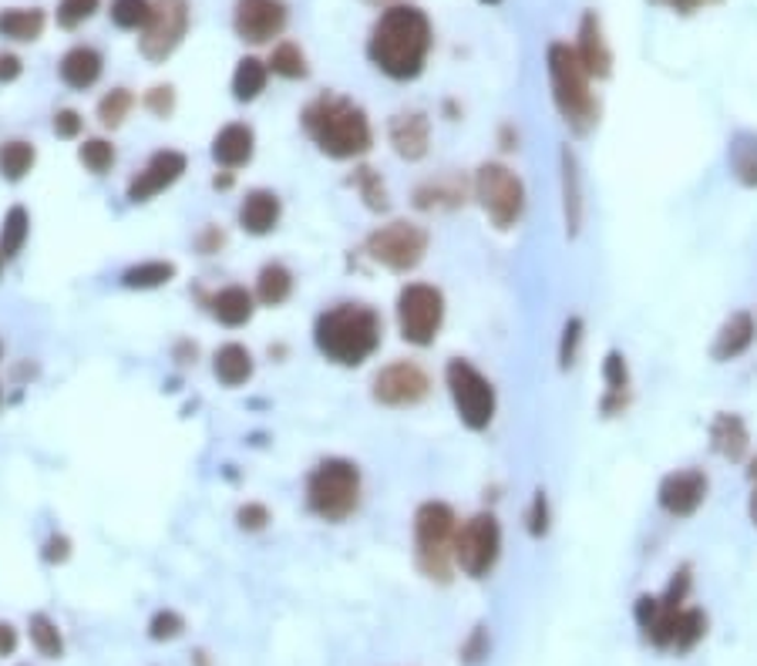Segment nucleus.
Wrapping results in <instances>:
<instances>
[{
    "label": "nucleus",
    "mask_w": 757,
    "mask_h": 666,
    "mask_svg": "<svg viewBox=\"0 0 757 666\" xmlns=\"http://www.w3.org/2000/svg\"><path fill=\"white\" fill-rule=\"evenodd\" d=\"M115 145L112 142H104V138H88L81 148H78V162L85 165V169L91 176H104V173H112L115 169Z\"/></svg>",
    "instance_id": "4c0bfd02"
},
{
    "label": "nucleus",
    "mask_w": 757,
    "mask_h": 666,
    "mask_svg": "<svg viewBox=\"0 0 757 666\" xmlns=\"http://www.w3.org/2000/svg\"><path fill=\"white\" fill-rule=\"evenodd\" d=\"M41 559H44L47 566H62V563H68V559H71V539L62 535V532H54V535L44 542V548H41Z\"/></svg>",
    "instance_id": "8fccbe9b"
},
{
    "label": "nucleus",
    "mask_w": 757,
    "mask_h": 666,
    "mask_svg": "<svg viewBox=\"0 0 757 666\" xmlns=\"http://www.w3.org/2000/svg\"><path fill=\"white\" fill-rule=\"evenodd\" d=\"M445 323V297L431 284H408L398 293V330L401 341L411 347L435 344Z\"/></svg>",
    "instance_id": "6e6552de"
},
{
    "label": "nucleus",
    "mask_w": 757,
    "mask_h": 666,
    "mask_svg": "<svg viewBox=\"0 0 757 666\" xmlns=\"http://www.w3.org/2000/svg\"><path fill=\"white\" fill-rule=\"evenodd\" d=\"M0 401H4V395H0Z\"/></svg>",
    "instance_id": "69168bd1"
},
{
    "label": "nucleus",
    "mask_w": 757,
    "mask_h": 666,
    "mask_svg": "<svg viewBox=\"0 0 757 666\" xmlns=\"http://www.w3.org/2000/svg\"><path fill=\"white\" fill-rule=\"evenodd\" d=\"M445 387L468 431H485L496 421V387L471 360H461V357L448 360Z\"/></svg>",
    "instance_id": "0eeeda50"
},
{
    "label": "nucleus",
    "mask_w": 757,
    "mask_h": 666,
    "mask_svg": "<svg viewBox=\"0 0 757 666\" xmlns=\"http://www.w3.org/2000/svg\"><path fill=\"white\" fill-rule=\"evenodd\" d=\"M727 165L741 186L757 189V135H737L727 148Z\"/></svg>",
    "instance_id": "c756f323"
},
{
    "label": "nucleus",
    "mask_w": 757,
    "mask_h": 666,
    "mask_svg": "<svg viewBox=\"0 0 757 666\" xmlns=\"http://www.w3.org/2000/svg\"><path fill=\"white\" fill-rule=\"evenodd\" d=\"M293 293V273L283 263H266L256 276V300L263 307H283Z\"/></svg>",
    "instance_id": "bb28decb"
},
{
    "label": "nucleus",
    "mask_w": 757,
    "mask_h": 666,
    "mask_svg": "<svg viewBox=\"0 0 757 666\" xmlns=\"http://www.w3.org/2000/svg\"><path fill=\"white\" fill-rule=\"evenodd\" d=\"M307 509L323 522H347L360 509V468L347 458L320 462L307 478Z\"/></svg>",
    "instance_id": "39448f33"
},
{
    "label": "nucleus",
    "mask_w": 757,
    "mask_h": 666,
    "mask_svg": "<svg viewBox=\"0 0 757 666\" xmlns=\"http://www.w3.org/2000/svg\"><path fill=\"white\" fill-rule=\"evenodd\" d=\"M27 236H31V212L24 206H11L4 222H0V253H4V259L18 256Z\"/></svg>",
    "instance_id": "2f4dec72"
},
{
    "label": "nucleus",
    "mask_w": 757,
    "mask_h": 666,
    "mask_svg": "<svg viewBox=\"0 0 757 666\" xmlns=\"http://www.w3.org/2000/svg\"><path fill=\"white\" fill-rule=\"evenodd\" d=\"M704 633H708V617L700 613V609H683V613L677 617V626H673L670 650L687 653V650H693L700 640H704Z\"/></svg>",
    "instance_id": "e433bc0d"
},
{
    "label": "nucleus",
    "mask_w": 757,
    "mask_h": 666,
    "mask_svg": "<svg viewBox=\"0 0 757 666\" xmlns=\"http://www.w3.org/2000/svg\"><path fill=\"white\" fill-rule=\"evenodd\" d=\"M44 31V14L37 8H14L0 14V34L11 41H37Z\"/></svg>",
    "instance_id": "72a5a7b5"
},
{
    "label": "nucleus",
    "mask_w": 757,
    "mask_h": 666,
    "mask_svg": "<svg viewBox=\"0 0 757 666\" xmlns=\"http://www.w3.org/2000/svg\"><path fill=\"white\" fill-rule=\"evenodd\" d=\"M0 354H4V347H0Z\"/></svg>",
    "instance_id": "0e129e2a"
},
{
    "label": "nucleus",
    "mask_w": 757,
    "mask_h": 666,
    "mask_svg": "<svg viewBox=\"0 0 757 666\" xmlns=\"http://www.w3.org/2000/svg\"><path fill=\"white\" fill-rule=\"evenodd\" d=\"M21 78V58L18 54H0V85H11Z\"/></svg>",
    "instance_id": "5fc2aeb1"
},
{
    "label": "nucleus",
    "mask_w": 757,
    "mask_h": 666,
    "mask_svg": "<svg viewBox=\"0 0 757 666\" xmlns=\"http://www.w3.org/2000/svg\"><path fill=\"white\" fill-rule=\"evenodd\" d=\"M354 186H357V192H360V199H364V206L367 209H374V212H385L391 202H388V186L381 182V176H377L374 169H357L354 173Z\"/></svg>",
    "instance_id": "79ce46f5"
},
{
    "label": "nucleus",
    "mask_w": 757,
    "mask_h": 666,
    "mask_svg": "<svg viewBox=\"0 0 757 666\" xmlns=\"http://www.w3.org/2000/svg\"><path fill=\"white\" fill-rule=\"evenodd\" d=\"M603 377H606V398H603V414H616L626 408V395H630V370H626V357L623 354H606L603 364Z\"/></svg>",
    "instance_id": "c85d7f7f"
},
{
    "label": "nucleus",
    "mask_w": 757,
    "mask_h": 666,
    "mask_svg": "<svg viewBox=\"0 0 757 666\" xmlns=\"http://www.w3.org/2000/svg\"><path fill=\"white\" fill-rule=\"evenodd\" d=\"M212 374L226 387H243L253 377V354L243 344H223L212 357Z\"/></svg>",
    "instance_id": "a878e982"
},
{
    "label": "nucleus",
    "mask_w": 757,
    "mask_h": 666,
    "mask_svg": "<svg viewBox=\"0 0 757 666\" xmlns=\"http://www.w3.org/2000/svg\"><path fill=\"white\" fill-rule=\"evenodd\" d=\"M81 129H85V119L78 115L75 108L54 111V135H58V138H78Z\"/></svg>",
    "instance_id": "3c124183"
},
{
    "label": "nucleus",
    "mask_w": 757,
    "mask_h": 666,
    "mask_svg": "<svg viewBox=\"0 0 757 666\" xmlns=\"http://www.w3.org/2000/svg\"><path fill=\"white\" fill-rule=\"evenodd\" d=\"M192 659H196V666H209V656H205V653H202V650H199V653H196V656H192Z\"/></svg>",
    "instance_id": "052dcab7"
},
{
    "label": "nucleus",
    "mask_w": 757,
    "mask_h": 666,
    "mask_svg": "<svg viewBox=\"0 0 757 666\" xmlns=\"http://www.w3.org/2000/svg\"><path fill=\"white\" fill-rule=\"evenodd\" d=\"M18 650V630L11 623H0V656H11Z\"/></svg>",
    "instance_id": "4d7b16f0"
},
{
    "label": "nucleus",
    "mask_w": 757,
    "mask_h": 666,
    "mask_svg": "<svg viewBox=\"0 0 757 666\" xmlns=\"http://www.w3.org/2000/svg\"><path fill=\"white\" fill-rule=\"evenodd\" d=\"M582 330H586V326H582L579 317L566 320V326H563V341H559V367H563V370H569V367L576 364V357H579Z\"/></svg>",
    "instance_id": "c03bdc74"
},
{
    "label": "nucleus",
    "mask_w": 757,
    "mask_h": 666,
    "mask_svg": "<svg viewBox=\"0 0 757 666\" xmlns=\"http://www.w3.org/2000/svg\"><path fill=\"white\" fill-rule=\"evenodd\" d=\"M431 51V21L424 11L411 4H394L381 18H377L370 41H367V58L374 68H381L394 81H411L424 71Z\"/></svg>",
    "instance_id": "f257e3e1"
},
{
    "label": "nucleus",
    "mask_w": 757,
    "mask_h": 666,
    "mask_svg": "<svg viewBox=\"0 0 757 666\" xmlns=\"http://www.w3.org/2000/svg\"><path fill=\"white\" fill-rule=\"evenodd\" d=\"M34 162H37V152L31 142H4L0 145V179H8V182H21L27 179V173L34 169Z\"/></svg>",
    "instance_id": "7c9ffc66"
},
{
    "label": "nucleus",
    "mask_w": 757,
    "mask_h": 666,
    "mask_svg": "<svg viewBox=\"0 0 757 666\" xmlns=\"http://www.w3.org/2000/svg\"><path fill=\"white\" fill-rule=\"evenodd\" d=\"M563 162V209H566V233L576 236L579 226H582V209H586V199H582V176H579V162L569 148H563L559 155Z\"/></svg>",
    "instance_id": "393cba45"
},
{
    "label": "nucleus",
    "mask_w": 757,
    "mask_h": 666,
    "mask_svg": "<svg viewBox=\"0 0 757 666\" xmlns=\"http://www.w3.org/2000/svg\"><path fill=\"white\" fill-rule=\"evenodd\" d=\"M152 18V0H112V24L122 31H142Z\"/></svg>",
    "instance_id": "a19ab883"
},
{
    "label": "nucleus",
    "mask_w": 757,
    "mask_h": 666,
    "mask_svg": "<svg viewBox=\"0 0 757 666\" xmlns=\"http://www.w3.org/2000/svg\"><path fill=\"white\" fill-rule=\"evenodd\" d=\"M427 253V233L414 222H391L367 236V256L391 273H411Z\"/></svg>",
    "instance_id": "9b49d317"
},
{
    "label": "nucleus",
    "mask_w": 757,
    "mask_h": 666,
    "mask_svg": "<svg viewBox=\"0 0 757 666\" xmlns=\"http://www.w3.org/2000/svg\"><path fill=\"white\" fill-rule=\"evenodd\" d=\"M236 522L243 532H263L269 522H274V515H269V509L263 502H246L240 512H236Z\"/></svg>",
    "instance_id": "de8ad7c7"
},
{
    "label": "nucleus",
    "mask_w": 757,
    "mask_h": 666,
    "mask_svg": "<svg viewBox=\"0 0 757 666\" xmlns=\"http://www.w3.org/2000/svg\"><path fill=\"white\" fill-rule=\"evenodd\" d=\"M664 4H670V8L680 11V14H693V11H700V8L721 4V0H664Z\"/></svg>",
    "instance_id": "6e6d98bb"
},
{
    "label": "nucleus",
    "mask_w": 757,
    "mask_h": 666,
    "mask_svg": "<svg viewBox=\"0 0 757 666\" xmlns=\"http://www.w3.org/2000/svg\"><path fill=\"white\" fill-rule=\"evenodd\" d=\"M94 11H98V0H62V4H58V24L68 27V31H75Z\"/></svg>",
    "instance_id": "a18cd8bd"
},
{
    "label": "nucleus",
    "mask_w": 757,
    "mask_h": 666,
    "mask_svg": "<svg viewBox=\"0 0 757 666\" xmlns=\"http://www.w3.org/2000/svg\"><path fill=\"white\" fill-rule=\"evenodd\" d=\"M708 475L700 468H683V471H670L660 488H657V502L667 515L673 519H690L700 506H704L708 498Z\"/></svg>",
    "instance_id": "dca6fc26"
},
{
    "label": "nucleus",
    "mask_w": 757,
    "mask_h": 666,
    "mask_svg": "<svg viewBox=\"0 0 757 666\" xmlns=\"http://www.w3.org/2000/svg\"><path fill=\"white\" fill-rule=\"evenodd\" d=\"M233 27L246 44H269L287 27L283 0H236Z\"/></svg>",
    "instance_id": "2eb2a0df"
},
{
    "label": "nucleus",
    "mask_w": 757,
    "mask_h": 666,
    "mask_svg": "<svg viewBox=\"0 0 757 666\" xmlns=\"http://www.w3.org/2000/svg\"><path fill=\"white\" fill-rule=\"evenodd\" d=\"M391 145L401 158L418 162L427 155V138H431V125L424 119V111H401V115L391 119Z\"/></svg>",
    "instance_id": "6ab92c4d"
},
{
    "label": "nucleus",
    "mask_w": 757,
    "mask_h": 666,
    "mask_svg": "<svg viewBox=\"0 0 757 666\" xmlns=\"http://www.w3.org/2000/svg\"><path fill=\"white\" fill-rule=\"evenodd\" d=\"M186 633V620L176 613V609H158V613L148 620V636L155 643H169V640H179Z\"/></svg>",
    "instance_id": "37998d69"
},
{
    "label": "nucleus",
    "mask_w": 757,
    "mask_h": 666,
    "mask_svg": "<svg viewBox=\"0 0 757 666\" xmlns=\"http://www.w3.org/2000/svg\"><path fill=\"white\" fill-rule=\"evenodd\" d=\"M172 280H176V263H169V259H145V263H135L122 273L125 290H158Z\"/></svg>",
    "instance_id": "cd10ccee"
},
{
    "label": "nucleus",
    "mask_w": 757,
    "mask_h": 666,
    "mask_svg": "<svg viewBox=\"0 0 757 666\" xmlns=\"http://www.w3.org/2000/svg\"><path fill=\"white\" fill-rule=\"evenodd\" d=\"M303 132L331 158H360L374 145V129L364 108L341 95H320L303 108Z\"/></svg>",
    "instance_id": "7ed1b4c3"
},
{
    "label": "nucleus",
    "mask_w": 757,
    "mask_h": 666,
    "mask_svg": "<svg viewBox=\"0 0 757 666\" xmlns=\"http://www.w3.org/2000/svg\"><path fill=\"white\" fill-rule=\"evenodd\" d=\"M189 31V0H155L152 18L142 27V54L148 62H166Z\"/></svg>",
    "instance_id": "f8f14e48"
},
{
    "label": "nucleus",
    "mask_w": 757,
    "mask_h": 666,
    "mask_svg": "<svg viewBox=\"0 0 757 666\" xmlns=\"http://www.w3.org/2000/svg\"><path fill=\"white\" fill-rule=\"evenodd\" d=\"M455 535L458 519L445 502H424L414 512V559L427 579L448 582L455 566Z\"/></svg>",
    "instance_id": "423d86ee"
},
{
    "label": "nucleus",
    "mask_w": 757,
    "mask_h": 666,
    "mask_svg": "<svg viewBox=\"0 0 757 666\" xmlns=\"http://www.w3.org/2000/svg\"><path fill=\"white\" fill-rule=\"evenodd\" d=\"M750 344H754V317L747 310H737L717 330V341H714L711 354H714V360H737Z\"/></svg>",
    "instance_id": "4be33fe9"
},
{
    "label": "nucleus",
    "mask_w": 757,
    "mask_h": 666,
    "mask_svg": "<svg viewBox=\"0 0 757 666\" xmlns=\"http://www.w3.org/2000/svg\"><path fill=\"white\" fill-rule=\"evenodd\" d=\"M253 310H256V297L246 287H226L209 297V313L223 326H246L253 320Z\"/></svg>",
    "instance_id": "b1692460"
},
{
    "label": "nucleus",
    "mask_w": 757,
    "mask_h": 666,
    "mask_svg": "<svg viewBox=\"0 0 757 666\" xmlns=\"http://www.w3.org/2000/svg\"><path fill=\"white\" fill-rule=\"evenodd\" d=\"M475 196L499 230H512L525 212V186L502 162H485L475 176Z\"/></svg>",
    "instance_id": "1a4fd4ad"
},
{
    "label": "nucleus",
    "mask_w": 757,
    "mask_h": 666,
    "mask_svg": "<svg viewBox=\"0 0 757 666\" xmlns=\"http://www.w3.org/2000/svg\"><path fill=\"white\" fill-rule=\"evenodd\" d=\"M0 269H4V253H0Z\"/></svg>",
    "instance_id": "680f3d73"
},
{
    "label": "nucleus",
    "mask_w": 757,
    "mask_h": 666,
    "mask_svg": "<svg viewBox=\"0 0 757 666\" xmlns=\"http://www.w3.org/2000/svg\"><path fill=\"white\" fill-rule=\"evenodd\" d=\"M266 68L274 71V75H280V78H287V81H300V78L310 75V68H307V54H303L293 41L277 44L274 54H269Z\"/></svg>",
    "instance_id": "f704fd0d"
},
{
    "label": "nucleus",
    "mask_w": 757,
    "mask_h": 666,
    "mask_svg": "<svg viewBox=\"0 0 757 666\" xmlns=\"http://www.w3.org/2000/svg\"><path fill=\"white\" fill-rule=\"evenodd\" d=\"M502 555V525L496 515L481 512L471 515L465 525H458L455 535V566L468 576V579H485Z\"/></svg>",
    "instance_id": "9d476101"
},
{
    "label": "nucleus",
    "mask_w": 757,
    "mask_h": 666,
    "mask_svg": "<svg viewBox=\"0 0 757 666\" xmlns=\"http://www.w3.org/2000/svg\"><path fill=\"white\" fill-rule=\"evenodd\" d=\"M385 337V320L367 303H337L323 310L313 323L316 351L337 367L367 364Z\"/></svg>",
    "instance_id": "f03ea898"
},
{
    "label": "nucleus",
    "mask_w": 757,
    "mask_h": 666,
    "mask_svg": "<svg viewBox=\"0 0 757 666\" xmlns=\"http://www.w3.org/2000/svg\"><path fill=\"white\" fill-rule=\"evenodd\" d=\"M186 169H189V158H186L182 152H176V148H162V152H155V155L145 162V169L135 173V176L129 179V189H125L129 202H148V199H155L158 192L172 189V186L186 176Z\"/></svg>",
    "instance_id": "4468645a"
},
{
    "label": "nucleus",
    "mask_w": 757,
    "mask_h": 666,
    "mask_svg": "<svg viewBox=\"0 0 757 666\" xmlns=\"http://www.w3.org/2000/svg\"><path fill=\"white\" fill-rule=\"evenodd\" d=\"M280 215H283V202L269 189H253L240 202V226L249 236H269L280 226Z\"/></svg>",
    "instance_id": "f3484780"
},
{
    "label": "nucleus",
    "mask_w": 757,
    "mask_h": 666,
    "mask_svg": "<svg viewBox=\"0 0 757 666\" xmlns=\"http://www.w3.org/2000/svg\"><path fill=\"white\" fill-rule=\"evenodd\" d=\"M485 656H489V630H485V626H475L471 636H468V643L461 646V659H465L468 666H475V663H481Z\"/></svg>",
    "instance_id": "603ef678"
},
{
    "label": "nucleus",
    "mask_w": 757,
    "mask_h": 666,
    "mask_svg": "<svg viewBox=\"0 0 757 666\" xmlns=\"http://www.w3.org/2000/svg\"><path fill=\"white\" fill-rule=\"evenodd\" d=\"M525 522H528V535L532 539H543L549 532V498H546V491H535Z\"/></svg>",
    "instance_id": "49530a36"
},
{
    "label": "nucleus",
    "mask_w": 757,
    "mask_h": 666,
    "mask_svg": "<svg viewBox=\"0 0 757 666\" xmlns=\"http://www.w3.org/2000/svg\"><path fill=\"white\" fill-rule=\"evenodd\" d=\"M253 152H256V135L243 122L220 129L212 138V162L223 165V169H243V165L253 162Z\"/></svg>",
    "instance_id": "a211bd4d"
},
{
    "label": "nucleus",
    "mask_w": 757,
    "mask_h": 666,
    "mask_svg": "<svg viewBox=\"0 0 757 666\" xmlns=\"http://www.w3.org/2000/svg\"><path fill=\"white\" fill-rule=\"evenodd\" d=\"M212 186H215V189H230V186H233V176H215Z\"/></svg>",
    "instance_id": "bf43d9fd"
},
{
    "label": "nucleus",
    "mask_w": 757,
    "mask_h": 666,
    "mask_svg": "<svg viewBox=\"0 0 757 666\" xmlns=\"http://www.w3.org/2000/svg\"><path fill=\"white\" fill-rule=\"evenodd\" d=\"M465 196V186L455 179H442V182H427L414 192V202L421 209H435V206H458Z\"/></svg>",
    "instance_id": "ea45409f"
},
{
    "label": "nucleus",
    "mask_w": 757,
    "mask_h": 666,
    "mask_svg": "<svg viewBox=\"0 0 757 666\" xmlns=\"http://www.w3.org/2000/svg\"><path fill=\"white\" fill-rule=\"evenodd\" d=\"M747 515L757 529V478H754V488H750V498H747Z\"/></svg>",
    "instance_id": "13d9d810"
},
{
    "label": "nucleus",
    "mask_w": 757,
    "mask_h": 666,
    "mask_svg": "<svg viewBox=\"0 0 757 666\" xmlns=\"http://www.w3.org/2000/svg\"><path fill=\"white\" fill-rule=\"evenodd\" d=\"M101 68H104L101 54H98L94 47H88V44L71 47V51L65 54V58H62V65H58L62 81H65L68 88H75V91H88V88L101 78Z\"/></svg>",
    "instance_id": "412c9836"
},
{
    "label": "nucleus",
    "mask_w": 757,
    "mask_h": 666,
    "mask_svg": "<svg viewBox=\"0 0 757 666\" xmlns=\"http://www.w3.org/2000/svg\"><path fill=\"white\" fill-rule=\"evenodd\" d=\"M485 4H499V0H485Z\"/></svg>",
    "instance_id": "e2e57ef3"
},
{
    "label": "nucleus",
    "mask_w": 757,
    "mask_h": 666,
    "mask_svg": "<svg viewBox=\"0 0 757 666\" xmlns=\"http://www.w3.org/2000/svg\"><path fill=\"white\" fill-rule=\"evenodd\" d=\"M27 630H31V643H34V650H37L41 656H47V659H58V656L65 653V636H62L58 623H54L51 617H44V613H34Z\"/></svg>",
    "instance_id": "c9c22d12"
},
{
    "label": "nucleus",
    "mask_w": 757,
    "mask_h": 666,
    "mask_svg": "<svg viewBox=\"0 0 757 666\" xmlns=\"http://www.w3.org/2000/svg\"><path fill=\"white\" fill-rule=\"evenodd\" d=\"M145 108L152 111V115H158V119L172 115V108H176V91H172V85H155L152 91H145Z\"/></svg>",
    "instance_id": "09e8293b"
},
{
    "label": "nucleus",
    "mask_w": 757,
    "mask_h": 666,
    "mask_svg": "<svg viewBox=\"0 0 757 666\" xmlns=\"http://www.w3.org/2000/svg\"><path fill=\"white\" fill-rule=\"evenodd\" d=\"M269 68L259 58H243L233 71V98L236 101H256L266 91Z\"/></svg>",
    "instance_id": "473e14b6"
},
{
    "label": "nucleus",
    "mask_w": 757,
    "mask_h": 666,
    "mask_svg": "<svg viewBox=\"0 0 757 666\" xmlns=\"http://www.w3.org/2000/svg\"><path fill=\"white\" fill-rule=\"evenodd\" d=\"M579 62L582 68L589 71V78H606L610 75V65H613V54L603 41V27L597 21V14H586L582 18V27H579Z\"/></svg>",
    "instance_id": "aec40b11"
},
{
    "label": "nucleus",
    "mask_w": 757,
    "mask_h": 666,
    "mask_svg": "<svg viewBox=\"0 0 757 666\" xmlns=\"http://www.w3.org/2000/svg\"><path fill=\"white\" fill-rule=\"evenodd\" d=\"M711 444H714V452L721 458L744 462V455L750 448V434H747L744 418H737V414H717L714 424H711Z\"/></svg>",
    "instance_id": "5701e85b"
},
{
    "label": "nucleus",
    "mask_w": 757,
    "mask_h": 666,
    "mask_svg": "<svg viewBox=\"0 0 757 666\" xmlns=\"http://www.w3.org/2000/svg\"><path fill=\"white\" fill-rule=\"evenodd\" d=\"M223 243H226V236H223V230H220V226H209V230L196 240V246H199V253H202V256L220 253V249H223Z\"/></svg>",
    "instance_id": "864d4df0"
},
{
    "label": "nucleus",
    "mask_w": 757,
    "mask_h": 666,
    "mask_svg": "<svg viewBox=\"0 0 757 666\" xmlns=\"http://www.w3.org/2000/svg\"><path fill=\"white\" fill-rule=\"evenodd\" d=\"M135 98L129 88H115V91H108L101 101H98V122L104 129H119L125 119H129V111H132Z\"/></svg>",
    "instance_id": "58836bf2"
},
{
    "label": "nucleus",
    "mask_w": 757,
    "mask_h": 666,
    "mask_svg": "<svg viewBox=\"0 0 757 666\" xmlns=\"http://www.w3.org/2000/svg\"><path fill=\"white\" fill-rule=\"evenodd\" d=\"M370 395L385 408H414L431 395V377L418 364L398 360V364H388L385 370H377Z\"/></svg>",
    "instance_id": "ddd939ff"
},
{
    "label": "nucleus",
    "mask_w": 757,
    "mask_h": 666,
    "mask_svg": "<svg viewBox=\"0 0 757 666\" xmlns=\"http://www.w3.org/2000/svg\"><path fill=\"white\" fill-rule=\"evenodd\" d=\"M549 81H553V101L559 108L563 122L576 132V135H586L592 125H597L600 119V104L597 98H592L589 91V71L582 68L576 47L556 41L549 47Z\"/></svg>",
    "instance_id": "20e7f679"
}]
</instances>
